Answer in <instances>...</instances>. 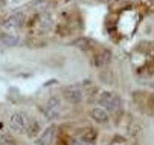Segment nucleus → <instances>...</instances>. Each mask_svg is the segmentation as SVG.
<instances>
[{
  "label": "nucleus",
  "mask_w": 154,
  "mask_h": 145,
  "mask_svg": "<svg viewBox=\"0 0 154 145\" xmlns=\"http://www.w3.org/2000/svg\"><path fill=\"white\" fill-rule=\"evenodd\" d=\"M72 45H73L75 48L81 49V51H89V49H90V41L87 40V38H78V40L73 41Z\"/></svg>",
  "instance_id": "obj_11"
},
{
  "label": "nucleus",
  "mask_w": 154,
  "mask_h": 145,
  "mask_svg": "<svg viewBox=\"0 0 154 145\" xmlns=\"http://www.w3.org/2000/svg\"><path fill=\"white\" fill-rule=\"evenodd\" d=\"M63 112V106H61V101L58 98H51L48 102H46V106L43 107V113H45V116L48 119H57Z\"/></svg>",
  "instance_id": "obj_4"
},
{
  "label": "nucleus",
  "mask_w": 154,
  "mask_h": 145,
  "mask_svg": "<svg viewBox=\"0 0 154 145\" xmlns=\"http://www.w3.org/2000/svg\"><path fill=\"white\" fill-rule=\"evenodd\" d=\"M0 41L5 45V46H8V48H12V46H15V45H18V37L17 35H12V34H0Z\"/></svg>",
  "instance_id": "obj_10"
},
{
  "label": "nucleus",
  "mask_w": 154,
  "mask_h": 145,
  "mask_svg": "<svg viewBox=\"0 0 154 145\" xmlns=\"http://www.w3.org/2000/svg\"><path fill=\"white\" fill-rule=\"evenodd\" d=\"M110 60H112V52L107 51V49H102L96 57H95V64L96 66H107L110 63Z\"/></svg>",
  "instance_id": "obj_8"
},
{
  "label": "nucleus",
  "mask_w": 154,
  "mask_h": 145,
  "mask_svg": "<svg viewBox=\"0 0 154 145\" xmlns=\"http://www.w3.org/2000/svg\"><path fill=\"white\" fill-rule=\"evenodd\" d=\"M64 2H70V0H64Z\"/></svg>",
  "instance_id": "obj_13"
},
{
  "label": "nucleus",
  "mask_w": 154,
  "mask_h": 145,
  "mask_svg": "<svg viewBox=\"0 0 154 145\" xmlns=\"http://www.w3.org/2000/svg\"><path fill=\"white\" fill-rule=\"evenodd\" d=\"M90 116L93 118V121H96V122H99V124L108 122V112L104 110L102 107H95V109L90 112Z\"/></svg>",
  "instance_id": "obj_7"
},
{
  "label": "nucleus",
  "mask_w": 154,
  "mask_h": 145,
  "mask_svg": "<svg viewBox=\"0 0 154 145\" xmlns=\"http://www.w3.org/2000/svg\"><path fill=\"white\" fill-rule=\"evenodd\" d=\"M25 23H26V14L25 12H14L3 20L2 26L6 31H18L25 26Z\"/></svg>",
  "instance_id": "obj_3"
},
{
  "label": "nucleus",
  "mask_w": 154,
  "mask_h": 145,
  "mask_svg": "<svg viewBox=\"0 0 154 145\" xmlns=\"http://www.w3.org/2000/svg\"><path fill=\"white\" fill-rule=\"evenodd\" d=\"M63 93L66 96V99H67L69 102H72V104H78V102L82 101V90L78 84H72V86H67L63 89Z\"/></svg>",
  "instance_id": "obj_5"
},
{
  "label": "nucleus",
  "mask_w": 154,
  "mask_h": 145,
  "mask_svg": "<svg viewBox=\"0 0 154 145\" xmlns=\"http://www.w3.org/2000/svg\"><path fill=\"white\" fill-rule=\"evenodd\" d=\"M54 136H55V127H49L45 133H41L38 139V145H52Z\"/></svg>",
  "instance_id": "obj_9"
},
{
  "label": "nucleus",
  "mask_w": 154,
  "mask_h": 145,
  "mask_svg": "<svg viewBox=\"0 0 154 145\" xmlns=\"http://www.w3.org/2000/svg\"><path fill=\"white\" fill-rule=\"evenodd\" d=\"M70 145H93V142H89V140H84V139H78V140H73Z\"/></svg>",
  "instance_id": "obj_12"
},
{
  "label": "nucleus",
  "mask_w": 154,
  "mask_h": 145,
  "mask_svg": "<svg viewBox=\"0 0 154 145\" xmlns=\"http://www.w3.org/2000/svg\"><path fill=\"white\" fill-rule=\"evenodd\" d=\"M99 107L107 112H118L121 109V98L113 92H102L98 98Z\"/></svg>",
  "instance_id": "obj_1"
},
{
  "label": "nucleus",
  "mask_w": 154,
  "mask_h": 145,
  "mask_svg": "<svg viewBox=\"0 0 154 145\" xmlns=\"http://www.w3.org/2000/svg\"><path fill=\"white\" fill-rule=\"evenodd\" d=\"M29 125H31V121L28 119V116L23 112H15V113L11 115L9 127H11L12 131H15V133H28Z\"/></svg>",
  "instance_id": "obj_2"
},
{
  "label": "nucleus",
  "mask_w": 154,
  "mask_h": 145,
  "mask_svg": "<svg viewBox=\"0 0 154 145\" xmlns=\"http://www.w3.org/2000/svg\"><path fill=\"white\" fill-rule=\"evenodd\" d=\"M52 23H54V20H52L51 14H48V12H43L37 17V26L41 32H48L52 28Z\"/></svg>",
  "instance_id": "obj_6"
}]
</instances>
